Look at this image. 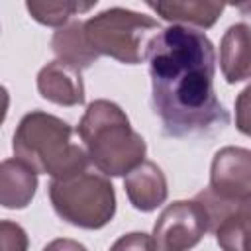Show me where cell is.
Returning a JSON list of instances; mask_svg holds the SVG:
<instances>
[{
    "instance_id": "6da1fadb",
    "label": "cell",
    "mask_w": 251,
    "mask_h": 251,
    "mask_svg": "<svg viewBox=\"0 0 251 251\" xmlns=\"http://www.w3.org/2000/svg\"><path fill=\"white\" fill-rule=\"evenodd\" d=\"M151 106L165 135H210L229 124L214 90L216 53L204 31L184 25L161 29L147 53Z\"/></svg>"
},
{
    "instance_id": "7a4b0ae2",
    "label": "cell",
    "mask_w": 251,
    "mask_h": 251,
    "mask_svg": "<svg viewBox=\"0 0 251 251\" xmlns=\"http://www.w3.org/2000/svg\"><path fill=\"white\" fill-rule=\"evenodd\" d=\"M76 133L84 143L90 163L106 176H127L145 161V139L112 100L100 98L90 102Z\"/></svg>"
},
{
    "instance_id": "3957f363",
    "label": "cell",
    "mask_w": 251,
    "mask_h": 251,
    "mask_svg": "<svg viewBox=\"0 0 251 251\" xmlns=\"http://www.w3.org/2000/svg\"><path fill=\"white\" fill-rule=\"evenodd\" d=\"M73 127L47 112L33 110L25 114L16 131L12 149L16 159L29 165L37 175L67 178L88 169L86 149L73 141Z\"/></svg>"
},
{
    "instance_id": "277c9868",
    "label": "cell",
    "mask_w": 251,
    "mask_h": 251,
    "mask_svg": "<svg viewBox=\"0 0 251 251\" xmlns=\"http://www.w3.org/2000/svg\"><path fill=\"white\" fill-rule=\"evenodd\" d=\"M159 31L161 25L155 18L127 8H108L84 22V33L92 49L124 65L145 61Z\"/></svg>"
},
{
    "instance_id": "5b68a950",
    "label": "cell",
    "mask_w": 251,
    "mask_h": 251,
    "mask_svg": "<svg viewBox=\"0 0 251 251\" xmlns=\"http://www.w3.org/2000/svg\"><path fill=\"white\" fill-rule=\"evenodd\" d=\"M49 200L55 214L82 229H100L116 214V192L106 175L90 169L49 182Z\"/></svg>"
},
{
    "instance_id": "8992f818",
    "label": "cell",
    "mask_w": 251,
    "mask_h": 251,
    "mask_svg": "<svg viewBox=\"0 0 251 251\" xmlns=\"http://www.w3.org/2000/svg\"><path fill=\"white\" fill-rule=\"evenodd\" d=\"M194 200L204 208L208 231L216 235L222 251H251V194L241 200H226L206 188Z\"/></svg>"
},
{
    "instance_id": "52a82bcc",
    "label": "cell",
    "mask_w": 251,
    "mask_h": 251,
    "mask_svg": "<svg viewBox=\"0 0 251 251\" xmlns=\"http://www.w3.org/2000/svg\"><path fill=\"white\" fill-rule=\"evenodd\" d=\"M208 231V218L196 200L169 204L153 226V239L159 251H188Z\"/></svg>"
},
{
    "instance_id": "ba28073f",
    "label": "cell",
    "mask_w": 251,
    "mask_h": 251,
    "mask_svg": "<svg viewBox=\"0 0 251 251\" xmlns=\"http://www.w3.org/2000/svg\"><path fill=\"white\" fill-rule=\"evenodd\" d=\"M210 190L226 200L251 194V151L227 145L216 151L210 167Z\"/></svg>"
},
{
    "instance_id": "9c48e42d",
    "label": "cell",
    "mask_w": 251,
    "mask_h": 251,
    "mask_svg": "<svg viewBox=\"0 0 251 251\" xmlns=\"http://www.w3.org/2000/svg\"><path fill=\"white\" fill-rule=\"evenodd\" d=\"M39 94L59 106H78L84 102V84L80 71L63 63L51 61L37 75Z\"/></svg>"
},
{
    "instance_id": "30bf717a",
    "label": "cell",
    "mask_w": 251,
    "mask_h": 251,
    "mask_svg": "<svg viewBox=\"0 0 251 251\" xmlns=\"http://www.w3.org/2000/svg\"><path fill=\"white\" fill-rule=\"evenodd\" d=\"M124 188L129 204L141 212L157 210L169 194L167 178L159 165L153 161H143L124 178Z\"/></svg>"
},
{
    "instance_id": "8fae6325",
    "label": "cell",
    "mask_w": 251,
    "mask_h": 251,
    "mask_svg": "<svg viewBox=\"0 0 251 251\" xmlns=\"http://www.w3.org/2000/svg\"><path fill=\"white\" fill-rule=\"evenodd\" d=\"M220 67L229 84L251 78V25L239 22L226 29L220 41Z\"/></svg>"
},
{
    "instance_id": "7c38bea8",
    "label": "cell",
    "mask_w": 251,
    "mask_h": 251,
    "mask_svg": "<svg viewBox=\"0 0 251 251\" xmlns=\"http://www.w3.org/2000/svg\"><path fill=\"white\" fill-rule=\"evenodd\" d=\"M37 190V173L20 159H4L0 165V204L22 210L31 204Z\"/></svg>"
},
{
    "instance_id": "4fadbf2b",
    "label": "cell",
    "mask_w": 251,
    "mask_h": 251,
    "mask_svg": "<svg viewBox=\"0 0 251 251\" xmlns=\"http://www.w3.org/2000/svg\"><path fill=\"white\" fill-rule=\"evenodd\" d=\"M147 6L155 10L165 22H173V25H184V27L194 25L200 29L212 27L226 8L222 2H210V0L147 2Z\"/></svg>"
},
{
    "instance_id": "5bb4252c",
    "label": "cell",
    "mask_w": 251,
    "mask_h": 251,
    "mask_svg": "<svg viewBox=\"0 0 251 251\" xmlns=\"http://www.w3.org/2000/svg\"><path fill=\"white\" fill-rule=\"evenodd\" d=\"M51 47H53V53L59 57V61H63L78 71L88 69L100 57L86 39L84 22H78V20L69 22L67 25L59 27L53 33Z\"/></svg>"
},
{
    "instance_id": "9a60e30c",
    "label": "cell",
    "mask_w": 251,
    "mask_h": 251,
    "mask_svg": "<svg viewBox=\"0 0 251 251\" xmlns=\"http://www.w3.org/2000/svg\"><path fill=\"white\" fill-rule=\"evenodd\" d=\"M94 6H96V0L94 2H73V0H47V2L29 0L25 2L29 16L35 22L43 25H51V27H63L71 16L88 12Z\"/></svg>"
},
{
    "instance_id": "2e32d148",
    "label": "cell",
    "mask_w": 251,
    "mask_h": 251,
    "mask_svg": "<svg viewBox=\"0 0 251 251\" xmlns=\"http://www.w3.org/2000/svg\"><path fill=\"white\" fill-rule=\"evenodd\" d=\"M29 239L25 229L10 220L0 222V251H27Z\"/></svg>"
},
{
    "instance_id": "e0dca14e",
    "label": "cell",
    "mask_w": 251,
    "mask_h": 251,
    "mask_svg": "<svg viewBox=\"0 0 251 251\" xmlns=\"http://www.w3.org/2000/svg\"><path fill=\"white\" fill-rule=\"evenodd\" d=\"M110 251H159L155 239L143 231H131L116 239Z\"/></svg>"
},
{
    "instance_id": "ac0fdd59",
    "label": "cell",
    "mask_w": 251,
    "mask_h": 251,
    "mask_svg": "<svg viewBox=\"0 0 251 251\" xmlns=\"http://www.w3.org/2000/svg\"><path fill=\"white\" fill-rule=\"evenodd\" d=\"M235 127L251 137V82L235 98Z\"/></svg>"
},
{
    "instance_id": "d6986e66",
    "label": "cell",
    "mask_w": 251,
    "mask_h": 251,
    "mask_svg": "<svg viewBox=\"0 0 251 251\" xmlns=\"http://www.w3.org/2000/svg\"><path fill=\"white\" fill-rule=\"evenodd\" d=\"M43 251H88L82 243L75 241V239H69V237H59V239H53L49 241Z\"/></svg>"
},
{
    "instance_id": "ffe728a7",
    "label": "cell",
    "mask_w": 251,
    "mask_h": 251,
    "mask_svg": "<svg viewBox=\"0 0 251 251\" xmlns=\"http://www.w3.org/2000/svg\"><path fill=\"white\" fill-rule=\"evenodd\" d=\"M239 8H241V10H251V4H241Z\"/></svg>"
}]
</instances>
